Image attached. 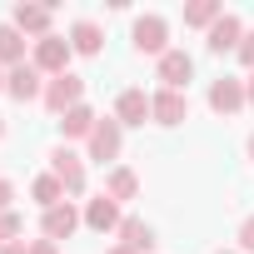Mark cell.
<instances>
[{
	"label": "cell",
	"mask_w": 254,
	"mask_h": 254,
	"mask_svg": "<svg viewBox=\"0 0 254 254\" xmlns=\"http://www.w3.org/2000/svg\"><path fill=\"white\" fill-rule=\"evenodd\" d=\"M130 40H135L140 55H165V50H170V25H165L160 15H140V20L130 25Z\"/></svg>",
	"instance_id": "277c9868"
},
{
	"label": "cell",
	"mask_w": 254,
	"mask_h": 254,
	"mask_svg": "<svg viewBox=\"0 0 254 254\" xmlns=\"http://www.w3.org/2000/svg\"><path fill=\"white\" fill-rule=\"evenodd\" d=\"M115 234H120L125 249H135V254H150V249H155V224H145V219H135V214H125V224H120Z\"/></svg>",
	"instance_id": "2e32d148"
},
{
	"label": "cell",
	"mask_w": 254,
	"mask_h": 254,
	"mask_svg": "<svg viewBox=\"0 0 254 254\" xmlns=\"http://www.w3.org/2000/svg\"><path fill=\"white\" fill-rule=\"evenodd\" d=\"M10 199H15V185L0 180V214H10Z\"/></svg>",
	"instance_id": "484cf974"
},
{
	"label": "cell",
	"mask_w": 254,
	"mask_h": 254,
	"mask_svg": "<svg viewBox=\"0 0 254 254\" xmlns=\"http://www.w3.org/2000/svg\"><path fill=\"white\" fill-rule=\"evenodd\" d=\"M214 254H234V249H214Z\"/></svg>",
	"instance_id": "d6a6232c"
},
{
	"label": "cell",
	"mask_w": 254,
	"mask_h": 254,
	"mask_svg": "<svg viewBox=\"0 0 254 254\" xmlns=\"http://www.w3.org/2000/svg\"><path fill=\"white\" fill-rule=\"evenodd\" d=\"M239 40H244V25H239V15H219V20L204 30V45H209L214 55H229V50H239Z\"/></svg>",
	"instance_id": "7c38bea8"
},
{
	"label": "cell",
	"mask_w": 254,
	"mask_h": 254,
	"mask_svg": "<svg viewBox=\"0 0 254 254\" xmlns=\"http://www.w3.org/2000/svg\"><path fill=\"white\" fill-rule=\"evenodd\" d=\"M25 254H60V244H55V239H30Z\"/></svg>",
	"instance_id": "d4e9b609"
},
{
	"label": "cell",
	"mask_w": 254,
	"mask_h": 254,
	"mask_svg": "<svg viewBox=\"0 0 254 254\" xmlns=\"http://www.w3.org/2000/svg\"><path fill=\"white\" fill-rule=\"evenodd\" d=\"M115 120L125 125V130H140V125L150 120V95H145V90H120V100H115Z\"/></svg>",
	"instance_id": "8fae6325"
},
{
	"label": "cell",
	"mask_w": 254,
	"mask_h": 254,
	"mask_svg": "<svg viewBox=\"0 0 254 254\" xmlns=\"http://www.w3.org/2000/svg\"><path fill=\"white\" fill-rule=\"evenodd\" d=\"M50 20H55V10H50V5H15V20H10V25H15L20 35L45 40V35H50Z\"/></svg>",
	"instance_id": "5bb4252c"
},
{
	"label": "cell",
	"mask_w": 254,
	"mask_h": 254,
	"mask_svg": "<svg viewBox=\"0 0 254 254\" xmlns=\"http://www.w3.org/2000/svg\"><path fill=\"white\" fill-rule=\"evenodd\" d=\"M239 249H244V254H254V214L239 224Z\"/></svg>",
	"instance_id": "cb8c5ba5"
},
{
	"label": "cell",
	"mask_w": 254,
	"mask_h": 254,
	"mask_svg": "<svg viewBox=\"0 0 254 254\" xmlns=\"http://www.w3.org/2000/svg\"><path fill=\"white\" fill-rule=\"evenodd\" d=\"M30 199H35L40 209H55V204H65L70 194H65V185H60L55 175H35V185H30Z\"/></svg>",
	"instance_id": "ffe728a7"
},
{
	"label": "cell",
	"mask_w": 254,
	"mask_h": 254,
	"mask_svg": "<svg viewBox=\"0 0 254 254\" xmlns=\"http://www.w3.org/2000/svg\"><path fill=\"white\" fill-rule=\"evenodd\" d=\"M160 80H165V90H185L194 80V60L185 50H165L160 55Z\"/></svg>",
	"instance_id": "4fadbf2b"
},
{
	"label": "cell",
	"mask_w": 254,
	"mask_h": 254,
	"mask_svg": "<svg viewBox=\"0 0 254 254\" xmlns=\"http://www.w3.org/2000/svg\"><path fill=\"white\" fill-rule=\"evenodd\" d=\"M0 90H5V70H0Z\"/></svg>",
	"instance_id": "1f68e13d"
},
{
	"label": "cell",
	"mask_w": 254,
	"mask_h": 254,
	"mask_svg": "<svg viewBox=\"0 0 254 254\" xmlns=\"http://www.w3.org/2000/svg\"><path fill=\"white\" fill-rule=\"evenodd\" d=\"M85 150H90V160H100V165H110V160H120V150H125V125L110 115V120H100L95 125V135L85 140Z\"/></svg>",
	"instance_id": "3957f363"
},
{
	"label": "cell",
	"mask_w": 254,
	"mask_h": 254,
	"mask_svg": "<svg viewBox=\"0 0 254 254\" xmlns=\"http://www.w3.org/2000/svg\"><path fill=\"white\" fill-rule=\"evenodd\" d=\"M80 224H85V214H80V209H75L70 199L40 214V234H45V239H55V244H60V239H70V234H75Z\"/></svg>",
	"instance_id": "9c48e42d"
},
{
	"label": "cell",
	"mask_w": 254,
	"mask_h": 254,
	"mask_svg": "<svg viewBox=\"0 0 254 254\" xmlns=\"http://www.w3.org/2000/svg\"><path fill=\"white\" fill-rule=\"evenodd\" d=\"M244 95H249V105H254V75H249V80H244Z\"/></svg>",
	"instance_id": "83f0119b"
},
{
	"label": "cell",
	"mask_w": 254,
	"mask_h": 254,
	"mask_svg": "<svg viewBox=\"0 0 254 254\" xmlns=\"http://www.w3.org/2000/svg\"><path fill=\"white\" fill-rule=\"evenodd\" d=\"M234 55H239V65L254 75V30H244V40H239V50H234Z\"/></svg>",
	"instance_id": "603a6c76"
},
{
	"label": "cell",
	"mask_w": 254,
	"mask_h": 254,
	"mask_svg": "<svg viewBox=\"0 0 254 254\" xmlns=\"http://www.w3.org/2000/svg\"><path fill=\"white\" fill-rule=\"evenodd\" d=\"M105 194H110L115 204L135 199V194H140V175H135L130 165H115V170H110V180H105Z\"/></svg>",
	"instance_id": "e0dca14e"
},
{
	"label": "cell",
	"mask_w": 254,
	"mask_h": 254,
	"mask_svg": "<svg viewBox=\"0 0 254 254\" xmlns=\"http://www.w3.org/2000/svg\"><path fill=\"white\" fill-rule=\"evenodd\" d=\"M249 160H254V135H249Z\"/></svg>",
	"instance_id": "f546056e"
},
{
	"label": "cell",
	"mask_w": 254,
	"mask_h": 254,
	"mask_svg": "<svg viewBox=\"0 0 254 254\" xmlns=\"http://www.w3.org/2000/svg\"><path fill=\"white\" fill-rule=\"evenodd\" d=\"M50 115H65V110H75V105H85V80L80 75H55V80H45V100H40Z\"/></svg>",
	"instance_id": "7a4b0ae2"
},
{
	"label": "cell",
	"mask_w": 254,
	"mask_h": 254,
	"mask_svg": "<svg viewBox=\"0 0 254 254\" xmlns=\"http://www.w3.org/2000/svg\"><path fill=\"white\" fill-rule=\"evenodd\" d=\"M105 254H135V249H125V244H115V249H105Z\"/></svg>",
	"instance_id": "f1b7e54d"
},
{
	"label": "cell",
	"mask_w": 254,
	"mask_h": 254,
	"mask_svg": "<svg viewBox=\"0 0 254 254\" xmlns=\"http://www.w3.org/2000/svg\"><path fill=\"white\" fill-rule=\"evenodd\" d=\"M25 65V35L15 25H0V70H15Z\"/></svg>",
	"instance_id": "d6986e66"
},
{
	"label": "cell",
	"mask_w": 254,
	"mask_h": 254,
	"mask_svg": "<svg viewBox=\"0 0 254 254\" xmlns=\"http://www.w3.org/2000/svg\"><path fill=\"white\" fill-rule=\"evenodd\" d=\"M70 45H75V55H100L105 50V30L95 20H75L70 25Z\"/></svg>",
	"instance_id": "ac0fdd59"
},
{
	"label": "cell",
	"mask_w": 254,
	"mask_h": 254,
	"mask_svg": "<svg viewBox=\"0 0 254 254\" xmlns=\"http://www.w3.org/2000/svg\"><path fill=\"white\" fill-rule=\"evenodd\" d=\"M150 120H155V125H185V120H190L185 90H155V95H150Z\"/></svg>",
	"instance_id": "ba28073f"
},
{
	"label": "cell",
	"mask_w": 254,
	"mask_h": 254,
	"mask_svg": "<svg viewBox=\"0 0 254 254\" xmlns=\"http://www.w3.org/2000/svg\"><path fill=\"white\" fill-rule=\"evenodd\" d=\"M20 229H25V219L10 209V214H0V249L5 244H20Z\"/></svg>",
	"instance_id": "7402d4cb"
},
{
	"label": "cell",
	"mask_w": 254,
	"mask_h": 254,
	"mask_svg": "<svg viewBox=\"0 0 254 254\" xmlns=\"http://www.w3.org/2000/svg\"><path fill=\"white\" fill-rule=\"evenodd\" d=\"M5 95L10 100H20V105H30V100H45V75L25 60V65H15V70H5Z\"/></svg>",
	"instance_id": "5b68a950"
},
{
	"label": "cell",
	"mask_w": 254,
	"mask_h": 254,
	"mask_svg": "<svg viewBox=\"0 0 254 254\" xmlns=\"http://www.w3.org/2000/svg\"><path fill=\"white\" fill-rule=\"evenodd\" d=\"M70 55H75V45L65 40V35H45V40H35V55H30V65L40 70V75H65L70 70Z\"/></svg>",
	"instance_id": "6da1fadb"
},
{
	"label": "cell",
	"mask_w": 254,
	"mask_h": 254,
	"mask_svg": "<svg viewBox=\"0 0 254 254\" xmlns=\"http://www.w3.org/2000/svg\"><path fill=\"white\" fill-rule=\"evenodd\" d=\"M50 175L65 185V194H70V199H75V194H85V160H80L75 150H65V145H60V150L50 155Z\"/></svg>",
	"instance_id": "8992f818"
},
{
	"label": "cell",
	"mask_w": 254,
	"mask_h": 254,
	"mask_svg": "<svg viewBox=\"0 0 254 254\" xmlns=\"http://www.w3.org/2000/svg\"><path fill=\"white\" fill-rule=\"evenodd\" d=\"M95 125H100V115H95L90 105H75V110L60 115V135H65V140H90Z\"/></svg>",
	"instance_id": "9a60e30c"
},
{
	"label": "cell",
	"mask_w": 254,
	"mask_h": 254,
	"mask_svg": "<svg viewBox=\"0 0 254 254\" xmlns=\"http://www.w3.org/2000/svg\"><path fill=\"white\" fill-rule=\"evenodd\" d=\"M0 254H25V239H20V244H5V249H0Z\"/></svg>",
	"instance_id": "4316f807"
},
{
	"label": "cell",
	"mask_w": 254,
	"mask_h": 254,
	"mask_svg": "<svg viewBox=\"0 0 254 254\" xmlns=\"http://www.w3.org/2000/svg\"><path fill=\"white\" fill-rule=\"evenodd\" d=\"M219 15H224L219 0H194V5H185V25H199V30H209Z\"/></svg>",
	"instance_id": "44dd1931"
},
{
	"label": "cell",
	"mask_w": 254,
	"mask_h": 254,
	"mask_svg": "<svg viewBox=\"0 0 254 254\" xmlns=\"http://www.w3.org/2000/svg\"><path fill=\"white\" fill-rule=\"evenodd\" d=\"M249 105V95H244V80H234V75H219L214 85H209V110L214 115H239Z\"/></svg>",
	"instance_id": "52a82bcc"
},
{
	"label": "cell",
	"mask_w": 254,
	"mask_h": 254,
	"mask_svg": "<svg viewBox=\"0 0 254 254\" xmlns=\"http://www.w3.org/2000/svg\"><path fill=\"white\" fill-rule=\"evenodd\" d=\"M80 214H85V229H95V234H110V229H120V224H125V214H120V204H115L110 194H95Z\"/></svg>",
	"instance_id": "30bf717a"
},
{
	"label": "cell",
	"mask_w": 254,
	"mask_h": 254,
	"mask_svg": "<svg viewBox=\"0 0 254 254\" xmlns=\"http://www.w3.org/2000/svg\"><path fill=\"white\" fill-rule=\"evenodd\" d=\"M0 135H5V115H0Z\"/></svg>",
	"instance_id": "4dcf8cb0"
}]
</instances>
